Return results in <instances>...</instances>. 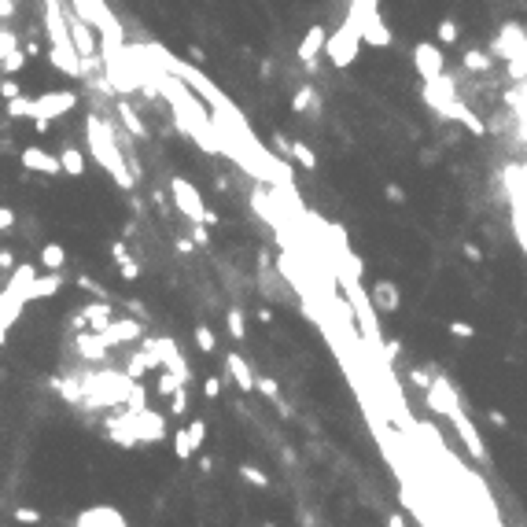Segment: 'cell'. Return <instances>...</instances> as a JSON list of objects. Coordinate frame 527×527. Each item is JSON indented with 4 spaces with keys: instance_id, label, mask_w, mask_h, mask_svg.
<instances>
[{
    "instance_id": "obj_1",
    "label": "cell",
    "mask_w": 527,
    "mask_h": 527,
    "mask_svg": "<svg viewBox=\"0 0 527 527\" xmlns=\"http://www.w3.org/2000/svg\"><path fill=\"white\" fill-rule=\"evenodd\" d=\"M85 137H89V151H93V159L111 173V181L122 188V192H133L137 188V178H133V170H129V155H126V148L115 140V126L111 118H100V115H89L85 118Z\"/></svg>"
},
{
    "instance_id": "obj_2",
    "label": "cell",
    "mask_w": 527,
    "mask_h": 527,
    "mask_svg": "<svg viewBox=\"0 0 527 527\" xmlns=\"http://www.w3.org/2000/svg\"><path fill=\"white\" fill-rule=\"evenodd\" d=\"M365 45L362 41V23L358 19H343V26L328 37V45H324V52H328V59H332V67H350V63L358 59V48Z\"/></svg>"
},
{
    "instance_id": "obj_3",
    "label": "cell",
    "mask_w": 527,
    "mask_h": 527,
    "mask_svg": "<svg viewBox=\"0 0 527 527\" xmlns=\"http://www.w3.org/2000/svg\"><path fill=\"white\" fill-rule=\"evenodd\" d=\"M170 195H173L178 210L188 218L192 225H207V214H210V210H207L200 188H195L192 181H185V178H170Z\"/></svg>"
},
{
    "instance_id": "obj_4",
    "label": "cell",
    "mask_w": 527,
    "mask_h": 527,
    "mask_svg": "<svg viewBox=\"0 0 527 527\" xmlns=\"http://www.w3.org/2000/svg\"><path fill=\"white\" fill-rule=\"evenodd\" d=\"M78 107V93L71 89H56V93H41L34 96V115L30 118H59Z\"/></svg>"
},
{
    "instance_id": "obj_5",
    "label": "cell",
    "mask_w": 527,
    "mask_h": 527,
    "mask_svg": "<svg viewBox=\"0 0 527 527\" xmlns=\"http://www.w3.org/2000/svg\"><path fill=\"white\" fill-rule=\"evenodd\" d=\"M71 23V45L81 59H100V37H96V26L85 23L81 15H67Z\"/></svg>"
},
{
    "instance_id": "obj_6",
    "label": "cell",
    "mask_w": 527,
    "mask_h": 527,
    "mask_svg": "<svg viewBox=\"0 0 527 527\" xmlns=\"http://www.w3.org/2000/svg\"><path fill=\"white\" fill-rule=\"evenodd\" d=\"M19 163H23V170L30 173H45V178H56V173H63V163L59 155H52L48 148H41V144H30L19 151Z\"/></svg>"
},
{
    "instance_id": "obj_7",
    "label": "cell",
    "mask_w": 527,
    "mask_h": 527,
    "mask_svg": "<svg viewBox=\"0 0 527 527\" xmlns=\"http://www.w3.org/2000/svg\"><path fill=\"white\" fill-rule=\"evenodd\" d=\"M428 406H431V413H439V416H454V413L461 409V399H457V391L450 387L446 377H435V380H431V387H428Z\"/></svg>"
},
{
    "instance_id": "obj_8",
    "label": "cell",
    "mask_w": 527,
    "mask_h": 527,
    "mask_svg": "<svg viewBox=\"0 0 527 527\" xmlns=\"http://www.w3.org/2000/svg\"><path fill=\"white\" fill-rule=\"evenodd\" d=\"M71 527H129V523L115 505H89V509H81L74 516Z\"/></svg>"
},
{
    "instance_id": "obj_9",
    "label": "cell",
    "mask_w": 527,
    "mask_h": 527,
    "mask_svg": "<svg viewBox=\"0 0 527 527\" xmlns=\"http://www.w3.org/2000/svg\"><path fill=\"white\" fill-rule=\"evenodd\" d=\"M413 67H416V74H421L424 81L443 78V52L424 41V45H416V48H413Z\"/></svg>"
},
{
    "instance_id": "obj_10",
    "label": "cell",
    "mask_w": 527,
    "mask_h": 527,
    "mask_svg": "<svg viewBox=\"0 0 527 527\" xmlns=\"http://www.w3.org/2000/svg\"><path fill=\"white\" fill-rule=\"evenodd\" d=\"M450 421H454V428H457V435H461V443H465V450H469L476 461H487V446H483V439H479L476 424L469 421V413H465V409H457Z\"/></svg>"
},
{
    "instance_id": "obj_11",
    "label": "cell",
    "mask_w": 527,
    "mask_h": 527,
    "mask_svg": "<svg viewBox=\"0 0 527 527\" xmlns=\"http://www.w3.org/2000/svg\"><path fill=\"white\" fill-rule=\"evenodd\" d=\"M74 350H78V358H81V362L100 365V362H107V350H111V343H107L100 332H78Z\"/></svg>"
},
{
    "instance_id": "obj_12",
    "label": "cell",
    "mask_w": 527,
    "mask_h": 527,
    "mask_svg": "<svg viewBox=\"0 0 527 527\" xmlns=\"http://www.w3.org/2000/svg\"><path fill=\"white\" fill-rule=\"evenodd\" d=\"M103 339L111 343V347L137 343V339H144V324H140L137 317H115V321H111V328L103 332Z\"/></svg>"
},
{
    "instance_id": "obj_13",
    "label": "cell",
    "mask_w": 527,
    "mask_h": 527,
    "mask_svg": "<svg viewBox=\"0 0 527 527\" xmlns=\"http://www.w3.org/2000/svg\"><path fill=\"white\" fill-rule=\"evenodd\" d=\"M225 369H229V377H232V384L240 387V391H255V369L247 365V358L244 354H240V350H225Z\"/></svg>"
},
{
    "instance_id": "obj_14",
    "label": "cell",
    "mask_w": 527,
    "mask_h": 527,
    "mask_svg": "<svg viewBox=\"0 0 527 527\" xmlns=\"http://www.w3.org/2000/svg\"><path fill=\"white\" fill-rule=\"evenodd\" d=\"M78 314L85 317V324H89V332H100V336H103L107 328H111V321H115V310H111V302H100V299L85 302Z\"/></svg>"
},
{
    "instance_id": "obj_15",
    "label": "cell",
    "mask_w": 527,
    "mask_h": 527,
    "mask_svg": "<svg viewBox=\"0 0 527 527\" xmlns=\"http://www.w3.org/2000/svg\"><path fill=\"white\" fill-rule=\"evenodd\" d=\"M324 45H328V34H324L321 23H314L310 30H306L302 45H299V63H306V67L314 71V63H317V56L324 52Z\"/></svg>"
},
{
    "instance_id": "obj_16",
    "label": "cell",
    "mask_w": 527,
    "mask_h": 527,
    "mask_svg": "<svg viewBox=\"0 0 527 527\" xmlns=\"http://www.w3.org/2000/svg\"><path fill=\"white\" fill-rule=\"evenodd\" d=\"M34 280H37V270L30 266V262H23V266H15V270H11V280H8L4 295H11V299H19V302H30Z\"/></svg>"
},
{
    "instance_id": "obj_17",
    "label": "cell",
    "mask_w": 527,
    "mask_h": 527,
    "mask_svg": "<svg viewBox=\"0 0 527 527\" xmlns=\"http://www.w3.org/2000/svg\"><path fill=\"white\" fill-rule=\"evenodd\" d=\"M372 306H377V310H384V314H394L399 310V288H394L391 280H377L372 284Z\"/></svg>"
},
{
    "instance_id": "obj_18",
    "label": "cell",
    "mask_w": 527,
    "mask_h": 527,
    "mask_svg": "<svg viewBox=\"0 0 527 527\" xmlns=\"http://www.w3.org/2000/svg\"><path fill=\"white\" fill-rule=\"evenodd\" d=\"M362 41H365V45H372V48H387V45H391V30L384 26L380 11L372 15V19H365V26H362Z\"/></svg>"
},
{
    "instance_id": "obj_19",
    "label": "cell",
    "mask_w": 527,
    "mask_h": 527,
    "mask_svg": "<svg viewBox=\"0 0 527 527\" xmlns=\"http://www.w3.org/2000/svg\"><path fill=\"white\" fill-rule=\"evenodd\" d=\"M513 232L527 255V195H513Z\"/></svg>"
},
{
    "instance_id": "obj_20",
    "label": "cell",
    "mask_w": 527,
    "mask_h": 527,
    "mask_svg": "<svg viewBox=\"0 0 527 527\" xmlns=\"http://www.w3.org/2000/svg\"><path fill=\"white\" fill-rule=\"evenodd\" d=\"M115 111H118V118H122V126H126V133H129V137L148 140V126H144V118L133 111V107H129V103H118Z\"/></svg>"
},
{
    "instance_id": "obj_21",
    "label": "cell",
    "mask_w": 527,
    "mask_h": 527,
    "mask_svg": "<svg viewBox=\"0 0 527 527\" xmlns=\"http://www.w3.org/2000/svg\"><path fill=\"white\" fill-rule=\"evenodd\" d=\"M317 107H321L317 89H314V81H306L302 89L292 96V111H295V115H310V111H317Z\"/></svg>"
},
{
    "instance_id": "obj_22",
    "label": "cell",
    "mask_w": 527,
    "mask_h": 527,
    "mask_svg": "<svg viewBox=\"0 0 527 527\" xmlns=\"http://www.w3.org/2000/svg\"><path fill=\"white\" fill-rule=\"evenodd\" d=\"M59 288H63V273H45V277H37L34 288H30V302H34V299H52V295H59Z\"/></svg>"
},
{
    "instance_id": "obj_23",
    "label": "cell",
    "mask_w": 527,
    "mask_h": 527,
    "mask_svg": "<svg viewBox=\"0 0 527 527\" xmlns=\"http://www.w3.org/2000/svg\"><path fill=\"white\" fill-rule=\"evenodd\" d=\"M41 266H45L48 273H63V266H67V247L63 244H45L41 247Z\"/></svg>"
},
{
    "instance_id": "obj_24",
    "label": "cell",
    "mask_w": 527,
    "mask_h": 527,
    "mask_svg": "<svg viewBox=\"0 0 527 527\" xmlns=\"http://www.w3.org/2000/svg\"><path fill=\"white\" fill-rule=\"evenodd\" d=\"M59 163H63V173H71V178H81V173H85V155L74 144H67L59 151Z\"/></svg>"
},
{
    "instance_id": "obj_25",
    "label": "cell",
    "mask_w": 527,
    "mask_h": 527,
    "mask_svg": "<svg viewBox=\"0 0 527 527\" xmlns=\"http://www.w3.org/2000/svg\"><path fill=\"white\" fill-rule=\"evenodd\" d=\"M225 324H229V336L236 343L247 339V324H244V310H240V306H229V310H225Z\"/></svg>"
},
{
    "instance_id": "obj_26",
    "label": "cell",
    "mask_w": 527,
    "mask_h": 527,
    "mask_svg": "<svg viewBox=\"0 0 527 527\" xmlns=\"http://www.w3.org/2000/svg\"><path fill=\"white\" fill-rule=\"evenodd\" d=\"M292 159H295L302 170H317V155L310 151V144H306V140H295V144H292Z\"/></svg>"
},
{
    "instance_id": "obj_27",
    "label": "cell",
    "mask_w": 527,
    "mask_h": 527,
    "mask_svg": "<svg viewBox=\"0 0 527 527\" xmlns=\"http://www.w3.org/2000/svg\"><path fill=\"white\" fill-rule=\"evenodd\" d=\"M155 387H159V394H163V399H166V394H178V391L185 387V380L178 377V372H170V369H163V372H159V384H155Z\"/></svg>"
},
{
    "instance_id": "obj_28",
    "label": "cell",
    "mask_w": 527,
    "mask_h": 527,
    "mask_svg": "<svg viewBox=\"0 0 527 527\" xmlns=\"http://www.w3.org/2000/svg\"><path fill=\"white\" fill-rule=\"evenodd\" d=\"M195 343H200V350H203V354H214V350H218V336L210 332V324H195Z\"/></svg>"
},
{
    "instance_id": "obj_29",
    "label": "cell",
    "mask_w": 527,
    "mask_h": 527,
    "mask_svg": "<svg viewBox=\"0 0 527 527\" xmlns=\"http://www.w3.org/2000/svg\"><path fill=\"white\" fill-rule=\"evenodd\" d=\"M26 59H30V56H26L23 48H19V52H11L4 63H0V71H4V78H11V74H19V71H23V67H26Z\"/></svg>"
},
{
    "instance_id": "obj_30",
    "label": "cell",
    "mask_w": 527,
    "mask_h": 527,
    "mask_svg": "<svg viewBox=\"0 0 527 527\" xmlns=\"http://www.w3.org/2000/svg\"><path fill=\"white\" fill-rule=\"evenodd\" d=\"M173 454H178V461H188V457L195 454V446H192V439H188V428H185V431H178V435H173Z\"/></svg>"
},
{
    "instance_id": "obj_31",
    "label": "cell",
    "mask_w": 527,
    "mask_h": 527,
    "mask_svg": "<svg viewBox=\"0 0 527 527\" xmlns=\"http://www.w3.org/2000/svg\"><path fill=\"white\" fill-rule=\"evenodd\" d=\"M240 476H244L247 483H255V487H262V491L270 487V476L262 472V469H255V465H240Z\"/></svg>"
},
{
    "instance_id": "obj_32",
    "label": "cell",
    "mask_w": 527,
    "mask_h": 527,
    "mask_svg": "<svg viewBox=\"0 0 527 527\" xmlns=\"http://www.w3.org/2000/svg\"><path fill=\"white\" fill-rule=\"evenodd\" d=\"M188 439H192V446L200 450V446L207 443V421H200V416H195V421L188 424Z\"/></svg>"
},
{
    "instance_id": "obj_33",
    "label": "cell",
    "mask_w": 527,
    "mask_h": 527,
    "mask_svg": "<svg viewBox=\"0 0 527 527\" xmlns=\"http://www.w3.org/2000/svg\"><path fill=\"white\" fill-rule=\"evenodd\" d=\"M11 52H19V37L11 30H0V63H4Z\"/></svg>"
},
{
    "instance_id": "obj_34",
    "label": "cell",
    "mask_w": 527,
    "mask_h": 527,
    "mask_svg": "<svg viewBox=\"0 0 527 527\" xmlns=\"http://www.w3.org/2000/svg\"><path fill=\"white\" fill-rule=\"evenodd\" d=\"M461 59H465V67H469V71H487V67H491V59L483 56V52H465Z\"/></svg>"
},
{
    "instance_id": "obj_35",
    "label": "cell",
    "mask_w": 527,
    "mask_h": 527,
    "mask_svg": "<svg viewBox=\"0 0 527 527\" xmlns=\"http://www.w3.org/2000/svg\"><path fill=\"white\" fill-rule=\"evenodd\" d=\"M15 523H41V513L37 509H26V505H15Z\"/></svg>"
},
{
    "instance_id": "obj_36",
    "label": "cell",
    "mask_w": 527,
    "mask_h": 527,
    "mask_svg": "<svg viewBox=\"0 0 527 527\" xmlns=\"http://www.w3.org/2000/svg\"><path fill=\"white\" fill-rule=\"evenodd\" d=\"M439 41H443V45H454V41H457V26H454V19H443V23H439Z\"/></svg>"
},
{
    "instance_id": "obj_37",
    "label": "cell",
    "mask_w": 527,
    "mask_h": 527,
    "mask_svg": "<svg viewBox=\"0 0 527 527\" xmlns=\"http://www.w3.org/2000/svg\"><path fill=\"white\" fill-rule=\"evenodd\" d=\"M111 262H115L118 270L126 266V262H133V258H129V247L122 244V240H115V244H111Z\"/></svg>"
},
{
    "instance_id": "obj_38",
    "label": "cell",
    "mask_w": 527,
    "mask_h": 527,
    "mask_svg": "<svg viewBox=\"0 0 527 527\" xmlns=\"http://www.w3.org/2000/svg\"><path fill=\"white\" fill-rule=\"evenodd\" d=\"M185 409H188V394H185V387H181L178 394H170V413H173V416H181Z\"/></svg>"
},
{
    "instance_id": "obj_39",
    "label": "cell",
    "mask_w": 527,
    "mask_h": 527,
    "mask_svg": "<svg viewBox=\"0 0 527 527\" xmlns=\"http://www.w3.org/2000/svg\"><path fill=\"white\" fill-rule=\"evenodd\" d=\"M450 332H454L457 339H472V336H476V328H472L469 321H450Z\"/></svg>"
},
{
    "instance_id": "obj_40",
    "label": "cell",
    "mask_w": 527,
    "mask_h": 527,
    "mask_svg": "<svg viewBox=\"0 0 527 527\" xmlns=\"http://www.w3.org/2000/svg\"><path fill=\"white\" fill-rule=\"evenodd\" d=\"M188 236H192V244H195V247H207V244H210L207 225H192V229H188Z\"/></svg>"
},
{
    "instance_id": "obj_41",
    "label": "cell",
    "mask_w": 527,
    "mask_h": 527,
    "mask_svg": "<svg viewBox=\"0 0 527 527\" xmlns=\"http://www.w3.org/2000/svg\"><path fill=\"white\" fill-rule=\"evenodd\" d=\"M0 96H4L8 103L19 100V96H23V93H19V81H0Z\"/></svg>"
},
{
    "instance_id": "obj_42",
    "label": "cell",
    "mask_w": 527,
    "mask_h": 527,
    "mask_svg": "<svg viewBox=\"0 0 527 527\" xmlns=\"http://www.w3.org/2000/svg\"><path fill=\"white\" fill-rule=\"evenodd\" d=\"M203 394H207V399H218V394H222V380H218V377H207Z\"/></svg>"
},
{
    "instance_id": "obj_43",
    "label": "cell",
    "mask_w": 527,
    "mask_h": 527,
    "mask_svg": "<svg viewBox=\"0 0 527 527\" xmlns=\"http://www.w3.org/2000/svg\"><path fill=\"white\" fill-rule=\"evenodd\" d=\"M409 380H413L416 387H424V391L431 387V377H428V372H424V369H413V372H409Z\"/></svg>"
},
{
    "instance_id": "obj_44",
    "label": "cell",
    "mask_w": 527,
    "mask_h": 527,
    "mask_svg": "<svg viewBox=\"0 0 527 527\" xmlns=\"http://www.w3.org/2000/svg\"><path fill=\"white\" fill-rule=\"evenodd\" d=\"M140 277V262H126L122 266V280H137Z\"/></svg>"
},
{
    "instance_id": "obj_45",
    "label": "cell",
    "mask_w": 527,
    "mask_h": 527,
    "mask_svg": "<svg viewBox=\"0 0 527 527\" xmlns=\"http://www.w3.org/2000/svg\"><path fill=\"white\" fill-rule=\"evenodd\" d=\"M399 347H402L399 339H387V343H384V358H387V362H394V358H399Z\"/></svg>"
},
{
    "instance_id": "obj_46",
    "label": "cell",
    "mask_w": 527,
    "mask_h": 527,
    "mask_svg": "<svg viewBox=\"0 0 527 527\" xmlns=\"http://www.w3.org/2000/svg\"><path fill=\"white\" fill-rule=\"evenodd\" d=\"M173 247H178L181 255H195V244H192V236H188V240H185V236H181V240H173Z\"/></svg>"
},
{
    "instance_id": "obj_47",
    "label": "cell",
    "mask_w": 527,
    "mask_h": 527,
    "mask_svg": "<svg viewBox=\"0 0 527 527\" xmlns=\"http://www.w3.org/2000/svg\"><path fill=\"white\" fill-rule=\"evenodd\" d=\"M15 225V214L8 210V207H0V232H4V229H11Z\"/></svg>"
},
{
    "instance_id": "obj_48",
    "label": "cell",
    "mask_w": 527,
    "mask_h": 527,
    "mask_svg": "<svg viewBox=\"0 0 527 527\" xmlns=\"http://www.w3.org/2000/svg\"><path fill=\"white\" fill-rule=\"evenodd\" d=\"M387 200H391V203H406V192H402L399 185H387Z\"/></svg>"
},
{
    "instance_id": "obj_49",
    "label": "cell",
    "mask_w": 527,
    "mask_h": 527,
    "mask_svg": "<svg viewBox=\"0 0 527 527\" xmlns=\"http://www.w3.org/2000/svg\"><path fill=\"white\" fill-rule=\"evenodd\" d=\"M0 270H15V255L11 251H0Z\"/></svg>"
},
{
    "instance_id": "obj_50",
    "label": "cell",
    "mask_w": 527,
    "mask_h": 527,
    "mask_svg": "<svg viewBox=\"0 0 527 527\" xmlns=\"http://www.w3.org/2000/svg\"><path fill=\"white\" fill-rule=\"evenodd\" d=\"M15 15V0H0V19H11Z\"/></svg>"
},
{
    "instance_id": "obj_51",
    "label": "cell",
    "mask_w": 527,
    "mask_h": 527,
    "mask_svg": "<svg viewBox=\"0 0 527 527\" xmlns=\"http://www.w3.org/2000/svg\"><path fill=\"white\" fill-rule=\"evenodd\" d=\"M185 56H188V63H203V59H207V52H203V48H195V45H192Z\"/></svg>"
},
{
    "instance_id": "obj_52",
    "label": "cell",
    "mask_w": 527,
    "mask_h": 527,
    "mask_svg": "<svg viewBox=\"0 0 527 527\" xmlns=\"http://www.w3.org/2000/svg\"><path fill=\"white\" fill-rule=\"evenodd\" d=\"M34 129H37V133H41V137H45V133H48V129H52V118H34Z\"/></svg>"
},
{
    "instance_id": "obj_53",
    "label": "cell",
    "mask_w": 527,
    "mask_h": 527,
    "mask_svg": "<svg viewBox=\"0 0 527 527\" xmlns=\"http://www.w3.org/2000/svg\"><path fill=\"white\" fill-rule=\"evenodd\" d=\"M255 317H258L262 324H270V321H273V310H270V306H262V310H255Z\"/></svg>"
},
{
    "instance_id": "obj_54",
    "label": "cell",
    "mask_w": 527,
    "mask_h": 527,
    "mask_svg": "<svg viewBox=\"0 0 527 527\" xmlns=\"http://www.w3.org/2000/svg\"><path fill=\"white\" fill-rule=\"evenodd\" d=\"M491 424H498V428H509V421H505V413H498V409H491Z\"/></svg>"
},
{
    "instance_id": "obj_55",
    "label": "cell",
    "mask_w": 527,
    "mask_h": 527,
    "mask_svg": "<svg viewBox=\"0 0 527 527\" xmlns=\"http://www.w3.org/2000/svg\"><path fill=\"white\" fill-rule=\"evenodd\" d=\"M387 527H406V516H402V513H394V516H387Z\"/></svg>"
},
{
    "instance_id": "obj_56",
    "label": "cell",
    "mask_w": 527,
    "mask_h": 527,
    "mask_svg": "<svg viewBox=\"0 0 527 527\" xmlns=\"http://www.w3.org/2000/svg\"><path fill=\"white\" fill-rule=\"evenodd\" d=\"M465 255H469V258H472V262H479V258H483V255H479V247H476V244H465Z\"/></svg>"
},
{
    "instance_id": "obj_57",
    "label": "cell",
    "mask_w": 527,
    "mask_h": 527,
    "mask_svg": "<svg viewBox=\"0 0 527 527\" xmlns=\"http://www.w3.org/2000/svg\"><path fill=\"white\" fill-rule=\"evenodd\" d=\"M15 4H19V0H15Z\"/></svg>"
},
{
    "instance_id": "obj_58",
    "label": "cell",
    "mask_w": 527,
    "mask_h": 527,
    "mask_svg": "<svg viewBox=\"0 0 527 527\" xmlns=\"http://www.w3.org/2000/svg\"><path fill=\"white\" fill-rule=\"evenodd\" d=\"M306 527H310V523H306Z\"/></svg>"
}]
</instances>
